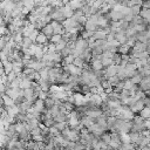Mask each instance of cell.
Here are the masks:
<instances>
[{
	"instance_id": "1",
	"label": "cell",
	"mask_w": 150,
	"mask_h": 150,
	"mask_svg": "<svg viewBox=\"0 0 150 150\" xmlns=\"http://www.w3.org/2000/svg\"><path fill=\"white\" fill-rule=\"evenodd\" d=\"M63 71L69 74V75H73V76H80L82 74V68H79L76 66H74L73 63L71 64H67V66H63Z\"/></svg>"
},
{
	"instance_id": "2",
	"label": "cell",
	"mask_w": 150,
	"mask_h": 150,
	"mask_svg": "<svg viewBox=\"0 0 150 150\" xmlns=\"http://www.w3.org/2000/svg\"><path fill=\"white\" fill-rule=\"evenodd\" d=\"M117 70H118V66L117 64H111L109 67H107L103 73H104V77L105 79H109V77H112L117 74Z\"/></svg>"
},
{
	"instance_id": "3",
	"label": "cell",
	"mask_w": 150,
	"mask_h": 150,
	"mask_svg": "<svg viewBox=\"0 0 150 150\" xmlns=\"http://www.w3.org/2000/svg\"><path fill=\"white\" fill-rule=\"evenodd\" d=\"M60 11H61V13L63 14V16H64L66 19L71 18L73 14H74V11H73L71 7L69 6V4H64V5H62V6L60 7Z\"/></svg>"
},
{
	"instance_id": "4",
	"label": "cell",
	"mask_w": 150,
	"mask_h": 150,
	"mask_svg": "<svg viewBox=\"0 0 150 150\" xmlns=\"http://www.w3.org/2000/svg\"><path fill=\"white\" fill-rule=\"evenodd\" d=\"M50 25H52V28H53V32H54V34H59V35H62V34L64 33V28H63V26H62V23H61V22L53 20V21L50 22Z\"/></svg>"
},
{
	"instance_id": "5",
	"label": "cell",
	"mask_w": 150,
	"mask_h": 150,
	"mask_svg": "<svg viewBox=\"0 0 150 150\" xmlns=\"http://www.w3.org/2000/svg\"><path fill=\"white\" fill-rule=\"evenodd\" d=\"M108 14H109L110 20H112V21H122V20L124 19V14H122V13L118 12V11H114V9H111Z\"/></svg>"
},
{
	"instance_id": "6",
	"label": "cell",
	"mask_w": 150,
	"mask_h": 150,
	"mask_svg": "<svg viewBox=\"0 0 150 150\" xmlns=\"http://www.w3.org/2000/svg\"><path fill=\"white\" fill-rule=\"evenodd\" d=\"M107 34H108V32L105 30V29H97V30H95L94 32V34H93V38H94V40L96 41V40H105L107 39Z\"/></svg>"
},
{
	"instance_id": "7",
	"label": "cell",
	"mask_w": 150,
	"mask_h": 150,
	"mask_svg": "<svg viewBox=\"0 0 150 150\" xmlns=\"http://www.w3.org/2000/svg\"><path fill=\"white\" fill-rule=\"evenodd\" d=\"M33 109L36 110L39 114H42L43 110H45V102H43L42 100L36 98V100L34 101V103H33Z\"/></svg>"
},
{
	"instance_id": "8",
	"label": "cell",
	"mask_w": 150,
	"mask_h": 150,
	"mask_svg": "<svg viewBox=\"0 0 150 150\" xmlns=\"http://www.w3.org/2000/svg\"><path fill=\"white\" fill-rule=\"evenodd\" d=\"M32 83L33 81H30L29 79L25 77L23 74L21 73V81H20V89H27V88H32Z\"/></svg>"
},
{
	"instance_id": "9",
	"label": "cell",
	"mask_w": 150,
	"mask_h": 150,
	"mask_svg": "<svg viewBox=\"0 0 150 150\" xmlns=\"http://www.w3.org/2000/svg\"><path fill=\"white\" fill-rule=\"evenodd\" d=\"M41 33H42V34H45L47 39H50V38L54 35V32H53L52 25H50V23H47V25H45V26L42 27V29H41Z\"/></svg>"
},
{
	"instance_id": "10",
	"label": "cell",
	"mask_w": 150,
	"mask_h": 150,
	"mask_svg": "<svg viewBox=\"0 0 150 150\" xmlns=\"http://www.w3.org/2000/svg\"><path fill=\"white\" fill-rule=\"evenodd\" d=\"M115 40H116L120 45L127 43L128 38H127V35H125V32H117V33H115Z\"/></svg>"
},
{
	"instance_id": "11",
	"label": "cell",
	"mask_w": 150,
	"mask_h": 150,
	"mask_svg": "<svg viewBox=\"0 0 150 150\" xmlns=\"http://www.w3.org/2000/svg\"><path fill=\"white\" fill-rule=\"evenodd\" d=\"M144 107H145V104H144V101H143V98H142V100H138L135 104H132V105L130 107V110H131L132 112H139Z\"/></svg>"
},
{
	"instance_id": "12",
	"label": "cell",
	"mask_w": 150,
	"mask_h": 150,
	"mask_svg": "<svg viewBox=\"0 0 150 150\" xmlns=\"http://www.w3.org/2000/svg\"><path fill=\"white\" fill-rule=\"evenodd\" d=\"M12 63H13V71H14L16 75L21 74L22 70H23V68H25L22 61H14V62H12Z\"/></svg>"
},
{
	"instance_id": "13",
	"label": "cell",
	"mask_w": 150,
	"mask_h": 150,
	"mask_svg": "<svg viewBox=\"0 0 150 150\" xmlns=\"http://www.w3.org/2000/svg\"><path fill=\"white\" fill-rule=\"evenodd\" d=\"M84 30H89V32H95V30H97L98 29V26L95 23V22H93L91 20H87V22L84 23Z\"/></svg>"
},
{
	"instance_id": "14",
	"label": "cell",
	"mask_w": 150,
	"mask_h": 150,
	"mask_svg": "<svg viewBox=\"0 0 150 150\" xmlns=\"http://www.w3.org/2000/svg\"><path fill=\"white\" fill-rule=\"evenodd\" d=\"M132 50H135V52H146V43L136 41L132 46Z\"/></svg>"
},
{
	"instance_id": "15",
	"label": "cell",
	"mask_w": 150,
	"mask_h": 150,
	"mask_svg": "<svg viewBox=\"0 0 150 150\" xmlns=\"http://www.w3.org/2000/svg\"><path fill=\"white\" fill-rule=\"evenodd\" d=\"M91 70L93 71H100L103 69V66L101 63V60H91Z\"/></svg>"
},
{
	"instance_id": "16",
	"label": "cell",
	"mask_w": 150,
	"mask_h": 150,
	"mask_svg": "<svg viewBox=\"0 0 150 150\" xmlns=\"http://www.w3.org/2000/svg\"><path fill=\"white\" fill-rule=\"evenodd\" d=\"M1 97H2V102H4V107H5V108H8V107H12V105L15 104V101L12 100V98H11L9 96H7L6 94H4Z\"/></svg>"
},
{
	"instance_id": "17",
	"label": "cell",
	"mask_w": 150,
	"mask_h": 150,
	"mask_svg": "<svg viewBox=\"0 0 150 150\" xmlns=\"http://www.w3.org/2000/svg\"><path fill=\"white\" fill-rule=\"evenodd\" d=\"M47 40H48V39L46 38V35L40 32V33L38 34V36H36L35 42H36L38 45H40V46H45V45H47Z\"/></svg>"
},
{
	"instance_id": "18",
	"label": "cell",
	"mask_w": 150,
	"mask_h": 150,
	"mask_svg": "<svg viewBox=\"0 0 150 150\" xmlns=\"http://www.w3.org/2000/svg\"><path fill=\"white\" fill-rule=\"evenodd\" d=\"M43 102H45V108H46V109H50V108H53L55 104H57L59 101H56V100H54V98H52V97L48 96Z\"/></svg>"
},
{
	"instance_id": "19",
	"label": "cell",
	"mask_w": 150,
	"mask_h": 150,
	"mask_svg": "<svg viewBox=\"0 0 150 150\" xmlns=\"http://www.w3.org/2000/svg\"><path fill=\"white\" fill-rule=\"evenodd\" d=\"M2 68H4L5 75H7V74H9L11 71H13V63H12L11 61H7V62L2 63Z\"/></svg>"
},
{
	"instance_id": "20",
	"label": "cell",
	"mask_w": 150,
	"mask_h": 150,
	"mask_svg": "<svg viewBox=\"0 0 150 150\" xmlns=\"http://www.w3.org/2000/svg\"><path fill=\"white\" fill-rule=\"evenodd\" d=\"M117 52L120 54H128L130 52V46L128 43H124V45H120L118 48H117Z\"/></svg>"
},
{
	"instance_id": "21",
	"label": "cell",
	"mask_w": 150,
	"mask_h": 150,
	"mask_svg": "<svg viewBox=\"0 0 150 150\" xmlns=\"http://www.w3.org/2000/svg\"><path fill=\"white\" fill-rule=\"evenodd\" d=\"M101 63H102L103 68H107V67L114 64V61H112V59H110V57H104V56L101 55Z\"/></svg>"
},
{
	"instance_id": "22",
	"label": "cell",
	"mask_w": 150,
	"mask_h": 150,
	"mask_svg": "<svg viewBox=\"0 0 150 150\" xmlns=\"http://www.w3.org/2000/svg\"><path fill=\"white\" fill-rule=\"evenodd\" d=\"M139 116L144 120H149L150 118V108L149 107H144L141 111H139Z\"/></svg>"
},
{
	"instance_id": "23",
	"label": "cell",
	"mask_w": 150,
	"mask_h": 150,
	"mask_svg": "<svg viewBox=\"0 0 150 150\" xmlns=\"http://www.w3.org/2000/svg\"><path fill=\"white\" fill-rule=\"evenodd\" d=\"M129 80H130V82H131L132 84H136V86H137V84H139V83H141V81L143 80V77L137 73L136 75H134V76H132V77H130Z\"/></svg>"
},
{
	"instance_id": "24",
	"label": "cell",
	"mask_w": 150,
	"mask_h": 150,
	"mask_svg": "<svg viewBox=\"0 0 150 150\" xmlns=\"http://www.w3.org/2000/svg\"><path fill=\"white\" fill-rule=\"evenodd\" d=\"M141 136V132H137V131H130L129 132V137H130V141L131 143H135Z\"/></svg>"
},
{
	"instance_id": "25",
	"label": "cell",
	"mask_w": 150,
	"mask_h": 150,
	"mask_svg": "<svg viewBox=\"0 0 150 150\" xmlns=\"http://www.w3.org/2000/svg\"><path fill=\"white\" fill-rule=\"evenodd\" d=\"M73 64H74V66H76V67H79V68H83V67H84V64H86V62H84L82 59H80V57H74Z\"/></svg>"
},
{
	"instance_id": "26",
	"label": "cell",
	"mask_w": 150,
	"mask_h": 150,
	"mask_svg": "<svg viewBox=\"0 0 150 150\" xmlns=\"http://www.w3.org/2000/svg\"><path fill=\"white\" fill-rule=\"evenodd\" d=\"M67 43H68V42H66L64 40H61L60 42H57V43L55 45V50H56V52H61L64 47H67Z\"/></svg>"
},
{
	"instance_id": "27",
	"label": "cell",
	"mask_w": 150,
	"mask_h": 150,
	"mask_svg": "<svg viewBox=\"0 0 150 150\" xmlns=\"http://www.w3.org/2000/svg\"><path fill=\"white\" fill-rule=\"evenodd\" d=\"M120 139L123 144H127V143H131L130 141V137H129V134H120Z\"/></svg>"
},
{
	"instance_id": "28",
	"label": "cell",
	"mask_w": 150,
	"mask_h": 150,
	"mask_svg": "<svg viewBox=\"0 0 150 150\" xmlns=\"http://www.w3.org/2000/svg\"><path fill=\"white\" fill-rule=\"evenodd\" d=\"M118 150H135V145L132 143H127V144H121Z\"/></svg>"
},
{
	"instance_id": "29",
	"label": "cell",
	"mask_w": 150,
	"mask_h": 150,
	"mask_svg": "<svg viewBox=\"0 0 150 150\" xmlns=\"http://www.w3.org/2000/svg\"><path fill=\"white\" fill-rule=\"evenodd\" d=\"M139 12H141V6L139 5H135V6L130 7V13L132 15H139Z\"/></svg>"
},
{
	"instance_id": "30",
	"label": "cell",
	"mask_w": 150,
	"mask_h": 150,
	"mask_svg": "<svg viewBox=\"0 0 150 150\" xmlns=\"http://www.w3.org/2000/svg\"><path fill=\"white\" fill-rule=\"evenodd\" d=\"M67 122H55V124H54V127L57 129V130H60V131H62L63 129H66L67 128Z\"/></svg>"
},
{
	"instance_id": "31",
	"label": "cell",
	"mask_w": 150,
	"mask_h": 150,
	"mask_svg": "<svg viewBox=\"0 0 150 150\" xmlns=\"http://www.w3.org/2000/svg\"><path fill=\"white\" fill-rule=\"evenodd\" d=\"M48 97V91H43V90H39L38 91V98L45 101Z\"/></svg>"
},
{
	"instance_id": "32",
	"label": "cell",
	"mask_w": 150,
	"mask_h": 150,
	"mask_svg": "<svg viewBox=\"0 0 150 150\" xmlns=\"http://www.w3.org/2000/svg\"><path fill=\"white\" fill-rule=\"evenodd\" d=\"M62 40V36L61 35H59V34H54L52 38H50V42L52 43H54V45H56L57 42H60Z\"/></svg>"
},
{
	"instance_id": "33",
	"label": "cell",
	"mask_w": 150,
	"mask_h": 150,
	"mask_svg": "<svg viewBox=\"0 0 150 150\" xmlns=\"http://www.w3.org/2000/svg\"><path fill=\"white\" fill-rule=\"evenodd\" d=\"M74 61V56L73 55H68L66 57H63V66H67V64H71Z\"/></svg>"
},
{
	"instance_id": "34",
	"label": "cell",
	"mask_w": 150,
	"mask_h": 150,
	"mask_svg": "<svg viewBox=\"0 0 150 150\" xmlns=\"http://www.w3.org/2000/svg\"><path fill=\"white\" fill-rule=\"evenodd\" d=\"M43 124L47 128H50V127H53L55 124V121H54V118H45L43 120Z\"/></svg>"
},
{
	"instance_id": "35",
	"label": "cell",
	"mask_w": 150,
	"mask_h": 150,
	"mask_svg": "<svg viewBox=\"0 0 150 150\" xmlns=\"http://www.w3.org/2000/svg\"><path fill=\"white\" fill-rule=\"evenodd\" d=\"M110 139H111V135H110V134H105V132H103V135L101 136V141H103L105 144H109Z\"/></svg>"
},
{
	"instance_id": "36",
	"label": "cell",
	"mask_w": 150,
	"mask_h": 150,
	"mask_svg": "<svg viewBox=\"0 0 150 150\" xmlns=\"http://www.w3.org/2000/svg\"><path fill=\"white\" fill-rule=\"evenodd\" d=\"M107 80L110 82V84H111L112 87H115V86L120 82V80H118V77H117L116 75H115V76H112V77H109V79H107Z\"/></svg>"
},
{
	"instance_id": "37",
	"label": "cell",
	"mask_w": 150,
	"mask_h": 150,
	"mask_svg": "<svg viewBox=\"0 0 150 150\" xmlns=\"http://www.w3.org/2000/svg\"><path fill=\"white\" fill-rule=\"evenodd\" d=\"M144 128L146 130H150V118L149 120H144Z\"/></svg>"
}]
</instances>
